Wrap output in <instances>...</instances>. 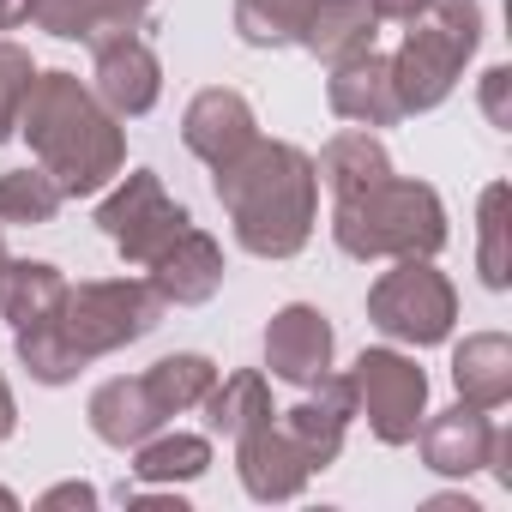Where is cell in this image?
<instances>
[{
    "label": "cell",
    "mask_w": 512,
    "mask_h": 512,
    "mask_svg": "<svg viewBox=\"0 0 512 512\" xmlns=\"http://www.w3.org/2000/svg\"><path fill=\"white\" fill-rule=\"evenodd\" d=\"M217 205L253 260H296L320 223L314 157L290 139H253L241 157L211 169Z\"/></svg>",
    "instance_id": "1"
},
{
    "label": "cell",
    "mask_w": 512,
    "mask_h": 512,
    "mask_svg": "<svg viewBox=\"0 0 512 512\" xmlns=\"http://www.w3.org/2000/svg\"><path fill=\"white\" fill-rule=\"evenodd\" d=\"M19 133L37 151V169H49L67 199H91L127 169V133L79 73H37Z\"/></svg>",
    "instance_id": "2"
},
{
    "label": "cell",
    "mask_w": 512,
    "mask_h": 512,
    "mask_svg": "<svg viewBox=\"0 0 512 512\" xmlns=\"http://www.w3.org/2000/svg\"><path fill=\"white\" fill-rule=\"evenodd\" d=\"M332 241L350 260H434L446 247V205L428 181L386 175L350 199H332Z\"/></svg>",
    "instance_id": "3"
},
{
    "label": "cell",
    "mask_w": 512,
    "mask_h": 512,
    "mask_svg": "<svg viewBox=\"0 0 512 512\" xmlns=\"http://www.w3.org/2000/svg\"><path fill=\"white\" fill-rule=\"evenodd\" d=\"M482 43V7L476 0H428V13L410 19L398 55H392V85L404 115H428L452 97L464 79L470 55Z\"/></svg>",
    "instance_id": "4"
},
{
    "label": "cell",
    "mask_w": 512,
    "mask_h": 512,
    "mask_svg": "<svg viewBox=\"0 0 512 512\" xmlns=\"http://www.w3.org/2000/svg\"><path fill=\"white\" fill-rule=\"evenodd\" d=\"M163 326V296L145 278H97V284H67V302L55 314L61 344L91 368L97 356H115Z\"/></svg>",
    "instance_id": "5"
},
{
    "label": "cell",
    "mask_w": 512,
    "mask_h": 512,
    "mask_svg": "<svg viewBox=\"0 0 512 512\" xmlns=\"http://www.w3.org/2000/svg\"><path fill=\"white\" fill-rule=\"evenodd\" d=\"M368 320H374L392 344L434 350V344L452 338L458 290H452V278H446L434 260H398L392 272L374 278V290H368Z\"/></svg>",
    "instance_id": "6"
},
{
    "label": "cell",
    "mask_w": 512,
    "mask_h": 512,
    "mask_svg": "<svg viewBox=\"0 0 512 512\" xmlns=\"http://www.w3.org/2000/svg\"><path fill=\"white\" fill-rule=\"evenodd\" d=\"M350 410L368 416L380 446H410L428 416V374L404 350H362L350 368Z\"/></svg>",
    "instance_id": "7"
},
{
    "label": "cell",
    "mask_w": 512,
    "mask_h": 512,
    "mask_svg": "<svg viewBox=\"0 0 512 512\" xmlns=\"http://www.w3.org/2000/svg\"><path fill=\"white\" fill-rule=\"evenodd\" d=\"M193 217H187V205H175L169 193H163V175L157 169H127L109 193H103V205H97V229L121 247V260L127 266H151L157 253L187 229Z\"/></svg>",
    "instance_id": "8"
},
{
    "label": "cell",
    "mask_w": 512,
    "mask_h": 512,
    "mask_svg": "<svg viewBox=\"0 0 512 512\" xmlns=\"http://www.w3.org/2000/svg\"><path fill=\"white\" fill-rule=\"evenodd\" d=\"M91 91L115 121H139L163 97V61L139 31H115L91 43Z\"/></svg>",
    "instance_id": "9"
},
{
    "label": "cell",
    "mask_w": 512,
    "mask_h": 512,
    "mask_svg": "<svg viewBox=\"0 0 512 512\" xmlns=\"http://www.w3.org/2000/svg\"><path fill=\"white\" fill-rule=\"evenodd\" d=\"M235 470H241V488L253 500H296L314 476V458L302 452V440L284 428V416H266L260 428L235 434Z\"/></svg>",
    "instance_id": "10"
},
{
    "label": "cell",
    "mask_w": 512,
    "mask_h": 512,
    "mask_svg": "<svg viewBox=\"0 0 512 512\" xmlns=\"http://www.w3.org/2000/svg\"><path fill=\"white\" fill-rule=\"evenodd\" d=\"M332 350H338L332 320H326L320 308H308V302L278 308L272 326H266V368H272V380H284V386H302V392L320 386V380L332 374Z\"/></svg>",
    "instance_id": "11"
},
{
    "label": "cell",
    "mask_w": 512,
    "mask_h": 512,
    "mask_svg": "<svg viewBox=\"0 0 512 512\" xmlns=\"http://www.w3.org/2000/svg\"><path fill=\"white\" fill-rule=\"evenodd\" d=\"M494 440H500V422H494V410H476V404L434 410L416 428L422 464L434 476H476V470H488L494 464Z\"/></svg>",
    "instance_id": "12"
},
{
    "label": "cell",
    "mask_w": 512,
    "mask_h": 512,
    "mask_svg": "<svg viewBox=\"0 0 512 512\" xmlns=\"http://www.w3.org/2000/svg\"><path fill=\"white\" fill-rule=\"evenodd\" d=\"M253 139H260V121H253V103L229 85H205L187 115H181V145L205 163V169H223L229 157H241Z\"/></svg>",
    "instance_id": "13"
},
{
    "label": "cell",
    "mask_w": 512,
    "mask_h": 512,
    "mask_svg": "<svg viewBox=\"0 0 512 512\" xmlns=\"http://www.w3.org/2000/svg\"><path fill=\"white\" fill-rule=\"evenodd\" d=\"M145 284L163 296V308H199L223 290V247L199 223H187L157 260L145 266Z\"/></svg>",
    "instance_id": "14"
},
{
    "label": "cell",
    "mask_w": 512,
    "mask_h": 512,
    "mask_svg": "<svg viewBox=\"0 0 512 512\" xmlns=\"http://www.w3.org/2000/svg\"><path fill=\"white\" fill-rule=\"evenodd\" d=\"M326 103H332V115L350 121V127H392V121H404L398 85H392V55L368 49V55H356V61H338L332 79H326Z\"/></svg>",
    "instance_id": "15"
},
{
    "label": "cell",
    "mask_w": 512,
    "mask_h": 512,
    "mask_svg": "<svg viewBox=\"0 0 512 512\" xmlns=\"http://www.w3.org/2000/svg\"><path fill=\"white\" fill-rule=\"evenodd\" d=\"M85 416H91V434H97L103 446H115V452H133L145 434L169 428V416L157 410V398H151L145 374H121V380H103V386L91 392Z\"/></svg>",
    "instance_id": "16"
},
{
    "label": "cell",
    "mask_w": 512,
    "mask_h": 512,
    "mask_svg": "<svg viewBox=\"0 0 512 512\" xmlns=\"http://www.w3.org/2000/svg\"><path fill=\"white\" fill-rule=\"evenodd\" d=\"M284 428L302 440V452L314 458V470H326L338 452H344V428H350V380L344 374H326L320 386H308V398L296 410H278Z\"/></svg>",
    "instance_id": "17"
},
{
    "label": "cell",
    "mask_w": 512,
    "mask_h": 512,
    "mask_svg": "<svg viewBox=\"0 0 512 512\" xmlns=\"http://www.w3.org/2000/svg\"><path fill=\"white\" fill-rule=\"evenodd\" d=\"M374 37H380V19H374L368 0H314V13H308V25H302L296 43H302L314 61L338 67V61L368 55Z\"/></svg>",
    "instance_id": "18"
},
{
    "label": "cell",
    "mask_w": 512,
    "mask_h": 512,
    "mask_svg": "<svg viewBox=\"0 0 512 512\" xmlns=\"http://www.w3.org/2000/svg\"><path fill=\"white\" fill-rule=\"evenodd\" d=\"M452 386H458V404L500 410L512 398V338L506 332H470L452 350Z\"/></svg>",
    "instance_id": "19"
},
{
    "label": "cell",
    "mask_w": 512,
    "mask_h": 512,
    "mask_svg": "<svg viewBox=\"0 0 512 512\" xmlns=\"http://www.w3.org/2000/svg\"><path fill=\"white\" fill-rule=\"evenodd\" d=\"M151 0H37V25L61 43H97L115 31H145Z\"/></svg>",
    "instance_id": "20"
},
{
    "label": "cell",
    "mask_w": 512,
    "mask_h": 512,
    "mask_svg": "<svg viewBox=\"0 0 512 512\" xmlns=\"http://www.w3.org/2000/svg\"><path fill=\"white\" fill-rule=\"evenodd\" d=\"M314 175H320V187H326L332 199H350V193L386 181V175H392V157H386V145L374 139V127H344V133L326 139Z\"/></svg>",
    "instance_id": "21"
},
{
    "label": "cell",
    "mask_w": 512,
    "mask_h": 512,
    "mask_svg": "<svg viewBox=\"0 0 512 512\" xmlns=\"http://www.w3.org/2000/svg\"><path fill=\"white\" fill-rule=\"evenodd\" d=\"M211 470V440L205 434H181V428H157L133 446V476L151 488H175V482H199Z\"/></svg>",
    "instance_id": "22"
},
{
    "label": "cell",
    "mask_w": 512,
    "mask_h": 512,
    "mask_svg": "<svg viewBox=\"0 0 512 512\" xmlns=\"http://www.w3.org/2000/svg\"><path fill=\"white\" fill-rule=\"evenodd\" d=\"M61 302H67L61 266H49V260H13V266H7V284H0V314H7L13 332L55 320Z\"/></svg>",
    "instance_id": "23"
},
{
    "label": "cell",
    "mask_w": 512,
    "mask_h": 512,
    "mask_svg": "<svg viewBox=\"0 0 512 512\" xmlns=\"http://www.w3.org/2000/svg\"><path fill=\"white\" fill-rule=\"evenodd\" d=\"M199 410H205V428H211V434H223V440H235V434H247V428H260L266 416H278L266 374H253V368L223 374V380L205 392V404H199Z\"/></svg>",
    "instance_id": "24"
},
{
    "label": "cell",
    "mask_w": 512,
    "mask_h": 512,
    "mask_svg": "<svg viewBox=\"0 0 512 512\" xmlns=\"http://www.w3.org/2000/svg\"><path fill=\"white\" fill-rule=\"evenodd\" d=\"M145 386H151V398H157L163 416H187L217 386V362L199 356V350H175V356H163V362L145 368Z\"/></svg>",
    "instance_id": "25"
},
{
    "label": "cell",
    "mask_w": 512,
    "mask_h": 512,
    "mask_svg": "<svg viewBox=\"0 0 512 512\" xmlns=\"http://www.w3.org/2000/svg\"><path fill=\"white\" fill-rule=\"evenodd\" d=\"M314 13V0H235V37L247 49H290Z\"/></svg>",
    "instance_id": "26"
},
{
    "label": "cell",
    "mask_w": 512,
    "mask_h": 512,
    "mask_svg": "<svg viewBox=\"0 0 512 512\" xmlns=\"http://www.w3.org/2000/svg\"><path fill=\"white\" fill-rule=\"evenodd\" d=\"M506 205H512V187H506V181L482 187V205H476V272H482V284H488V290H506V284H512Z\"/></svg>",
    "instance_id": "27"
},
{
    "label": "cell",
    "mask_w": 512,
    "mask_h": 512,
    "mask_svg": "<svg viewBox=\"0 0 512 512\" xmlns=\"http://www.w3.org/2000/svg\"><path fill=\"white\" fill-rule=\"evenodd\" d=\"M67 205V193L55 187L49 169H7L0 175V223H55V211Z\"/></svg>",
    "instance_id": "28"
},
{
    "label": "cell",
    "mask_w": 512,
    "mask_h": 512,
    "mask_svg": "<svg viewBox=\"0 0 512 512\" xmlns=\"http://www.w3.org/2000/svg\"><path fill=\"white\" fill-rule=\"evenodd\" d=\"M31 79H37V67H31V49H19V43H0V145H7V139L19 133V115H25Z\"/></svg>",
    "instance_id": "29"
},
{
    "label": "cell",
    "mask_w": 512,
    "mask_h": 512,
    "mask_svg": "<svg viewBox=\"0 0 512 512\" xmlns=\"http://www.w3.org/2000/svg\"><path fill=\"white\" fill-rule=\"evenodd\" d=\"M482 115L506 133L512 127V67H488L482 73Z\"/></svg>",
    "instance_id": "30"
},
{
    "label": "cell",
    "mask_w": 512,
    "mask_h": 512,
    "mask_svg": "<svg viewBox=\"0 0 512 512\" xmlns=\"http://www.w3.org/2000/svg\"><path fill=\"white\" fill-rule=\"evenodd\" d=\"M37 506H43V512H55V506H79V512H91V506H97V488H91V482H61V488H49Z\"/></svg>",
    "instance_id": "31"
},
{
    "label": "cell",
    "mask_w": 512,
    "mask_h": 512,
    "mask_svg": "<svg viewBox=\"0 0 512 512\" xmlns=\"http://www.w3.org/2000/svg\"><path fill=\"white\" fill-rule=\"evenodd\" d=\"M368 7H374L380 25H410V19L428 13V0H368Z\"/></svg>",
    "instance_id": "32"
},
{
    "label": "cell",
    "mask_w": 512,
    "mask_h": 512,
    "mask_svg": "<svg viewBox=\"0 0 512 512\" xmlns=\"http://www.w3.org/2000/svg\"><path fill=\"white\" fill-rule=\"evenodd\" d=\"M31 13H37V0H0V31L31 25Z\"/></svg>",
    "instance_id": "33"
},
{
    "label": "cell",
    "mask_w": 512,
    "mask_h": 512,
    "mask_svg": "<svg viewBox=\"0 0 512 512\" xmlns=\"http://www.w3.org/2000/svg\"><path fill=\"white\" fill-rule=\"evenodd\" d=\"M127 506H139V512H187V500H181V494H133Z\"/></svg>",
    "instance_id": "34"
},
{
    "label": "cell",
    "mask_w": 512,
    "mask_h": 512,
    "mask_svg": "<svg viewBox=\"0 0 512 512\" xmlns=\"http://www.w3.org/2000/svg\"><path fill=\"white\" fill-rule=\"evenodd\" d=\"M13 428H19V404H13L7 374H0V440H13Z\"/></svg>",
    "instance_id": "35"
},
{
    "label": "cell",
    "mask_w": 512,
    "mask_h": 512,
    "mask_svg": "<svg viewBox=\"0 0 512 512\" xmlns=\"http://www.w3.org/2000/svg\"><path fill=\"white\" fill-rule=\"evenodd\" d=\"M434 512H482L476 500H464V494H440V500H428Z\"/></svg>",
    "instance_id": "36"
},
{
    "label": "cell",
    "mask_w": 512,
    "mask_h": 512,
    "mask_svg": "<svg viewBox=\"0 0 512 512\" xmlns=\"http://www.w3.org/2000/svg\"><path fill=\"white\" fill-rule=\"evenodd\" d=\"M7 266H13V253H7V235H0V284H7Z\"/></svg>",
    "instance_id": "37"
},
{
    "label": "cell",
    "mask_w": 512,
    "mask_h": 512,
    "mask_svg": "<svg viewBox=\"0 0 512 512\" xmlns=\"http://www.w3.org/2000/svg\"><path fill=\"white\" fill-rule=\"evenodd\" d=\"M0 506H19V494H13V488H0Z\"/></svg>",
    "instance_id": "38"
}]
</instances>
